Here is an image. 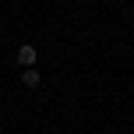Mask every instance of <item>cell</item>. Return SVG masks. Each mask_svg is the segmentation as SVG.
I'll list each match as a JSON object with an SVG mask.
<instances>
[{
    "label": "cell",
    "mask_w": 134,
    "mask_h": 134,
    "mask_svg": "<svg viewBox=\"0 0 134 134\" xmlns=\"http://www.w3.org/2000/svg\"><path fill=\"white\" fill-rule=\"evenodd\" d=\"M35 57H39V49H35V46H21V49H18V64H21V67H32Z\"/></svg>",
    "instance_id": "1"
},
{
    "label": "cell",
    "mask_w": 134,
    "mask_h": 134,
    "mask_svg": "<svg viewBox=\"0 0 134 134\" xmlns=\"http://www.w3.org/2000/svg\"><path fill=\"white\" fill-rule=\"evenodd\" d=\"M21 81H25V88H39V71H35V67H25V74H21Z\"/></svg>",
    "instance_id": "2"
}]
</instances>
